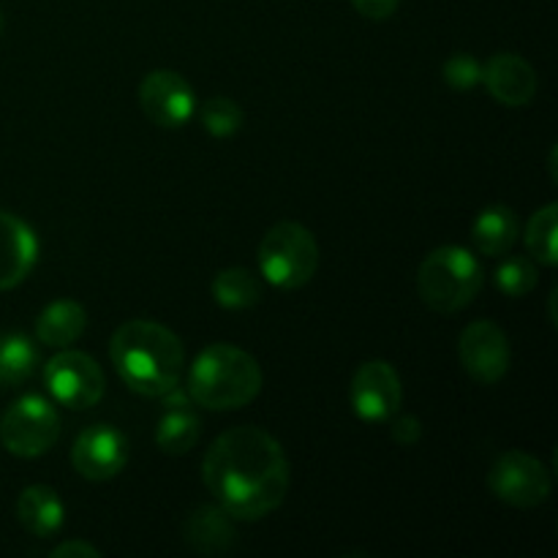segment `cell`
<instances>
[{"mask_svg":"<svg viewBox=\"0 0 558 558\" xmlns=\"http://www.w3.org/2000/svg\"><path fill=\"white\" fill-rule=\"evenodd\" d=\"M202 480L234 521H259L289 494V461L281 441L256 425L223 430L202 461Z\"/></svg>","mask_w":558,"mask_h":558,"instance_id":"cell-1","label":"cell"},{"mask_svg":"<svg viewBox=\"0 0 558 558\" xmlns=\"http://www.w3.org/2000/svg\"><path fill=\"white\" fill-rule=\"evenodd\" d=\"M109 357L129 390L145 398H161L180 385L185 349L169 327L150 319H131L112 332Z\"/></svg>","mask_w":558,"mask_h":558,"instance_id":"cell-2","label":"cell"},{"mask_svg":"<svg viewBox=\"0 0 558 558\" xmlns=\"http://www.w3.org/2000/svg\"><path fill=\"white\" fill-rule=\"evenodd\" d=\"M259 363L245 349L232 343H213L202 349L189 368V392L191 403L210 412H232L243 409L262 392Z\"/></svg>","mask_w":558,"mask_h":558,"instance_id":"cell-3","label":"cell"},{"mask_svg":"<svg viewBox=\"0 0 558 558\" xmlns=\"http://www.w3.org/2000/svg\"><path fill=\"white\" fill-rule=\"evenodd\" d=\"M485 283L483 265L461 245L430 251L417 270V294L436 314H456L477 300Z\"/></svg>","mask_w":558,"mask_h":558,"instance_id":"cell-4","label":"cell"},{"mask_svg":"<svg viewBox=\"0 0 558 558\" xmlns=\"http://www.w3.org/2000/svg\"><path fill=\"white\" fill-rule=\"evenodd\" d=\"M259 272L276 289L305 287L319 270V243L298 221H281L267 229L259 243Z\"/></svg>","mask_w":558,"mask_h":558,"instance_id":"cell-5","label":"cell"},{"mask_svg":"<svg viewBox=\"0 0 558 558\" xmlns=\"http://www.w3.org/2000/svg\"><path fill=\"white\" fill-rule=\"evenodd\" d=\"M60 439V417L41 396H25L5 409L0 420V445L16 458L47 456Z\"/></svg>","mask_w":558,"mask_h":558,"instance_id":"cell-6","label":"cell"},{"mask_svg":"<svg viewBox=\"0 0 558 558\" xmlns=\"http://www.w3.org/2000/svg\"><path fill=\"white\" fill-rule=\"evenodd\" d=\"M488 490L505 505L518 510H532L548 501L554 490L548 466L539 458L523 450L501 452L494 461L488 474Z\"/></svg>","mask_w":558,"mask_h":558,"instance_id":"cell-7","label":"cell"},{"mask_svg":"<svg viewBox=\"0 0 558 558\" xmlns=\"http://www.w3.org/2000/svg\"><path fill=\"white\" fill-rule=\"evenodd\" d=\"M44 385L49 396L65 409L96 407L107 390L101 365L76 349H63L44 365Z\"/></svg>","mask_w":558,"mask_h":558,"instance_id":"cell-8","label":"cell"},{"mask_svg":"<svg viewBox=\"0 0 558 558\" xmlns=\"http://www.w3.org/2000/svg\"><path fill=\"white\" fill-rule=\"evenodd\" d=\"M352 412L363 423H390L403 403V385L398 371L385 360L363 363L352 376L349 387Z\"/></svg>","mask_w":558,"mask_h":558,"instance_id":"cell-9","label":"cell"},{"mask_svg":"<svg viewBox=\"0 0 558 558\" xmlns=\"http://www.w3.org/2000/svg\"><path fill=\"white\" fill-rule=\"evenodd\" d=\"M458 360L477 385H499L510 371V341L494 322H472L458 338Z\"/></svg>","mask_w":558,"mask_h":558,"instance_id":"cell-10","label":"cell"},{"mask_svg":"<svg viewBox=\"0 0 558 558\" xmlns=\"http://www.w3.org/2000/svg\"><path fill=\"white\" fill-rule=\"evenodd\" d=\"M136 98H140V107L145 112V118L150 123H156L158 129H180L196 112L194 87L178 71H150L140 82Z\"/></svg>","mask_w":558,"mask_h":558,"instance_id":"cell-11","label":"cell"},{"mask_svg":"<svg viewBox=\"0 0 558 558\" xmlns=\"http://www.w3.org/2000/svg\"><path fill=\"white\" fill-rule=\"evenodd\" d=\"M71 463L80 477L90 483H107L118 477L129 463V439L112 425H90L76 436L71 447Z\"/></svg>","mask_w":558,"mask_h":558,"instance_id":"cell-12","label":"cell"},{"mask_svg":"<svg viewBox=\"0 0 558 558\" xmlns=\"http://www.w3.org/2000/svg\"><path fill=\"white\" fill-rule=\"evenodd\" d=\"M38 262V238L20 216L0 210V292L20 287Z\"/></svg>","mask_w":558,"mask_h":558,"instance_id":"cell-13","label":"cell"},{"mask_svg":"<svg viewBox=\"0 0 558 558\" xmlns=\"http://www.w3.org/2000/svg\"><path fill=\"white\" fill-rule=\"evenodd\" d=\"M483 85L505 107H526L537 96V71L515 52H499L483 65Z\"/></svg>","mask_w":558,"mask_h":558,"instance_id":"cell-14","label":"cell"},{"mask_svg":"<svg viewBox=\"0 0 558 558\" xmlns=\"http://www.w3.org/2000/svg\"><path fill=\"white\" fill-rule=\"evenodd\" d=\"M163 398V414L158 420L156 428V445L161 447L167 456H185L196 447L202 434L199 417L191 409L189 392L180 390V385L174 390H169Z\"/></svg>","mask_w":558,"mask_h":558,"instance_id":"cell-15","label":"cell"},{"mask_svg":"<svg viewBox=\"0 0 558 558\" xmlns=\"http://www.w3.org/2000/svg\"><path fill=\"white\" fill-rule=\"evenodd\" d=\"M234 518L223 512L218 505L196 507L189 515L183 529L185 545L202 556H221L234 545Z\"/></svg>","mask_w":558,"mask_h":558,"instance_id":"cell-16","label":"cell"},{"mask_svg":"<svg viewBox=\"0 0 558 558\" xmlns=\"http://www.w3.org/2000/svg\"><path fill=\"white\" fill-rule=\"evenodd\" d=\"M16 518L27 534L49 539L63 529L65 510L60 496L49 485H27L16 499Z\"/></svg>","mask_w":558,"mask_h":558,"instance_id":"cell-17","label":"cell"},{"mask_svg":"<svg viewBox=\"0 0 558 558\" xmlns=\"http://www.w3.org/2000/svg\"><path fill=\"white\" fill-rule=\"evenodd\" d=\"M521 234V221L510 205H490L474 218L472 245L483 256H505Z\"/></svg>","mask_w":558,"mask_h":558,"instance_id":"cell-18","label":"cell"},{"mask_svg":"<svg viewBox=\"0 0 558 558\" xmlns=\"http://www.w3.org/2000/svg\"><path fill=\"white\" fill-rule=\"evenodd\" d=\"M87 330V311L74 300H54L38 314L36 338L44 347L69 349Z\"/></svg>","mask_w":558,"mask_h":558,"instance_id":"cell-19","label":"cell"},{"mask_svg":"<svg viewBox=\"0 0 558 558\" xmlns=\"http://www.w3.org/2000/svg\"><path fill=\"white\" fill-rule=\"evenodd\" d=\"M213 300L227 311H248L265 298V283L248 267H227L213 278Z\"/></svg>","mask_w":558,"mask_h":558,"instance_id":"cell-20","label":"cell"},{"mask_svg":"<svg viewBox=\"0 0 558 558\" xmlns=\"http://www.w3.org/2000/svg\"><path fill=\"white\" fill-rule=\"evenodd\" d=\"M38 349L22 332H0V387H16L36 371Z\"/></svg>","mask_w":558,"mask_h":558,"instance_id":"cell-21","label":"cell"},{"mask_svg":"<svg viewBox=\"0 0 558 558\" xmlns=\"http://www.w3.org/2000/svg\"><path fill=\"white\" fill-rule=\"evenodd\" d=\"M556 232H558V205L548 202L545 207H539L526 223V248L532 254V259H537L539 265L556 267L558 265V248H556Z\"/></svg>","mask_w":558,"mask_h":558,"instance_id":"cell-22","label":"cell"},{"mask_svg":"<svg viewBox=\"0 0 558 558\" xmlns=\"http://www.w3.org/2000/svg\"><path fill=\"white\" fill-rule=\"evenodd\" d=\"M496 287L507 298H526L537 287V267L529 256H507L496 267Z\"/></svg>","mask_w":558,"mask_h":558,"instance_id":"cell-23","label":"cell"},{"mask_svg":"<svg viewBox=\"0 0 558 558\" xmlns=\"http://www.w3.org/2000/svg\"><path fill=\"white\" fill-rule=\"evenodd\" d=\"M202 129L207 131L216 140H229V136L238 134L243 129V109L238 107V101L227 96H216L202 107L199 112Z\"/></svg>","mask_w":558,"mask_h":558,"instance_id":"cell-24","label":"cell"},{"mask_svg":"<svg viewBox=\"0 0 558 558\" xmlns=\"http://www.w3.org/2000/svg\"><path fill=\"white\" fill-rule=\"evenodd\" d=\"M441 76H445V82L452 87V90L466 93L472 90V87L483 85V65L477 63L474 54L458 52L441 65Z\"/></svg>","mask_w":558,"mask_h":558,"instance_id":"cell-25","label":"cell"},{"mask_svg":"<svg viewBox=\"0 0 558 558\" xmlns=\"http://www.w3.org/2000/svg\"><path fill=\"white\" fill-rule=\"evenodd\" d=\"M390 423H392L390 428L392 441H396L398 447H414L420 439H423V423H420L414 414H403V417H398L396 414Z\"/></svg>","mask_w":558,"mask_h":558,"instance_id":"cell-26","label":"cell"},{"mask_svg":"<svg viewBox=\"0 0 558 558\" xmlns=\"http://www.w3.org/2000/svg\"><path fill=\"white\" fill-rule=\"evenodd\" d=\"M398 3H401V0H352L354 11H357L360 16H365V20L374 22L390 20L398 11Z\"/></svg>","mask_w":558,"mask_h":558,"instance_id":"cell-27","label":"cell"},{"mask_svg":"<svg viewBox=\"0 0 558 558\" xmlns=\"http://www.w3.org/2000/svg\"><path fill=\"white\" fill-rule=\"evenodd\" d=\"M49 556L52 558H98L101 556V550L93 548V545H87V543H76V539H71V543L58 545V548H54Z\"/></svg>","mask_w":558,"mask_h":558,"instance_id":"cell-28","label":"cell"},{"mask_svg":"<svg viewBox=\"0 0 558 558\" xmlns=\"http://www.w3.org/2000/svg\"><path fill=\"white\" fill-rule=\"evenodd\" d=\"M0 36H3V11H0Z\"/></svg>","mask_w":558,"mask_h":558,"instance_id":"cell-29","label":"cell"}]
</instances>
